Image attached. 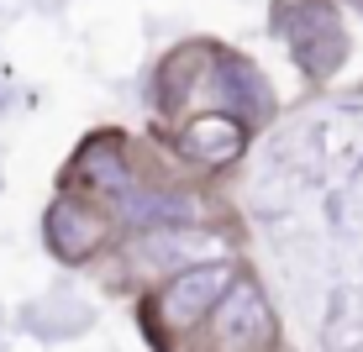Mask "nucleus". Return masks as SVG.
Here are the masks:
<instances>
[{
	"label": "nucleus",
	"mask_w": 363,
	"mask_h": 352,
	"mask_svg": "<svg viewBox=\"0 0 363 352\" xmlns=\"http://www.w3.org/2000/svg\"><path fill=\"white\" fill-rule=\"evenodd\" d=\"M221 53H227V47L211 42V37H190V42L169 47V53L158 58V69H153V110L158 116L164 121L190 116L200 106V95H206L216 64H221Z\"/></svg>",
	"instance_id": "8"
},
{
	"label": "nucleus",
	"mask_w": 363,
	"mask_h": 352,
	"mask_svg": "<svg viewBox=\"0 0 363 352\" xmlns=\"http://www.w3.org/2000/svg\"><path fill=\"white\" fill-rule=\"evenodd\" d=\"M164 142H169V153L179 158L190 174H221V169H232V163L247 153L253 127L237 121V116H227V110H195V116L169 121Z\"/></svg>",
	"instance_id": "7"
},
{
	"label": "nucleus",
	"mask_w": 363,
	"mask_h": 352,
	"mask_svg": "<svg viewBox=\"0 0 363 352\" xmlns=\"http://www.w3.org/2000/svg\"><path fill=\"white\" fill-rule=\"evenodd\" d=\"M43 242L64 268H90V263H106L121 247V226L100 205L58 190L48 200V210H43Z\"/></svg>",
	"instance_id": "6"
},
{
	"label": "nucleus",
	"mask_w": 363,
	"mask_h": 352,
	"mask_svg": "<svg viewBox=\"0 0 363 352\" xmlns=\"http://www.w3.org/2000/svg\"><path fill=\"white\" fill-rule=\"evenodd\" d=\"M195 110H227V116L247 121V127H264L274 110H279V100H274V90H269L264 69H258L253 58H242V53H232V47H227ZM195 110H190V116H195Z\"/></svg>",
	"instance_id": "9"
},
{
	"label": "nucleus",
	"mask_w": 363,
	"mask_h": 352,
	"mask_svg": "<svg viewBox=\"0 0 363 352\" xmlns=\"http://www.w3.org/2000/svg\"><path fill=\"white\" fill-rule=\"evenodd\" d=\"M232 258V232L227 226H169V232H137L121 237V247L100 263L106 284L116 295H137V289H158L174 273H190L200 263Z\"/></svg>",
	"instance_id": "2"
},
{
	"label": "nucleus",
	"mask_w": 363,
	"mask_h": 352,
	"mask_svg": "<svg viewBox=\"0 0 363 352\" xmlns=\"http://www.w3.org/2000/svg\"><path fill=\"white\" fill-rule=\"evenodd\" d=\"M147 169V147L132 142L127 132H90L79 147H74V158L64 163V179H58V190L90 200L100 205L111 221L121 216V205L132 200L137 179H143Z\"/></svg>",
	"instance_id": "3"
},
{
	"label": "nucleus",
	"mask_w": 363,
	"mask_h": 352,
	"mask_svg": "<svg viewBox=\"0 0 363 352\" xmlns=\"http://www.w3.org/2000/svg\"><path fill=\"white\" fill-rule=\"evenodd\" d=\"M242 258H216V263H200L190 273H174L164 279L158 289H147L143 300H137V326H143L147 347L153 352H179L190 347L200 331H206V321L216 316V305L237 289L242 279Z\"/></svg>",
	"instance_id": "1"
},
{
	"label": "nucleus",
	"mask_w": 363,
	"mask_h": 352,
	"mask_svg": "<svg viewBox=\"0 0 363 352\" xmlns=\"http://www.w3.org/2000/svg\"><path fill=\"white\" fill-rule=\"evenodd\" d=\"M190 347L195 352H279V310H274L269 289L253 273H242Z\"/></svg>",
	"instance_id": "5"
},
{
	"label": "nucleus",
	"mask_w": 363,
	"mask_h": 352,
	"mask_svg": "<svg viewBox=\"0 0 363 352\" xmlns=\"http://www.w3.org/2000/svg\"><path fill=\"white\" fill-rule=\"evenodd\" d=\"M269 21L284 37V47H290V58L300 64L306 79H332L353 53L347 27L337 16V0H274Z\"/></svg>",
	"instance_id": "4"
},
{
	"label": "nucleus",
	"mask_w": 363,
	"mask_h": 352,
	"mask_svg": "<svg viewBox=\"0 0 363 352\" xmlns=\"http://www.w3.org/2000/svg\"><path fill=\"white\" fill-rule=\"evenodd\" d=\"M337 6H353V11H363V0H337Z\"/></svg>",
	"instance_id": "10"
}]
</instances>
